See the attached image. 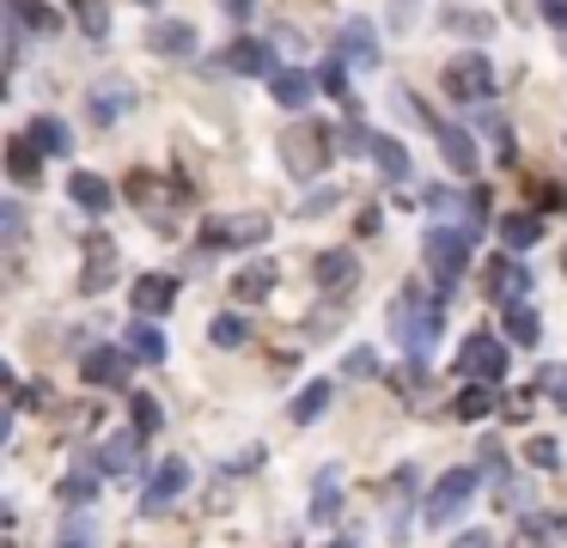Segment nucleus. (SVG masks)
Returning a JSON list of instances; mask_svg holds the SVG:
<instances>
[{
    "label": "nucleus",
    "mask_w": 567,
    "mask_h": 548,
    "mask_svg": "<svg viewBox=\"0 0 567 548\" xmlns=\"http://www.w3.org/2000/svg\"><path fill=\"white\" fill-rule=\"evenodd\" d=\"M7 19L19 31H31V37H55L62 31V13H55L50 0H7Z\"/></svg>",
    "instance_id": "obj_16"
},
{
    "label": "nucleus",
    "mask_w": 567,
    "mask_h": 548,
    "mask_svg": "<svg viewBox=\"0 0 567 548\" xmlns=\"http://www.w3.org/2000/svg\"><path fill=\"white\" fill-rule=\"evenodd\" d=\"M317 86H324V91H336V98L348 91V62H342V55H330V62H324V74H317Z\"/></svg>",
    "instance_id": "obj_38"
},
{
    "label": "nucleus",
    "mask_w": 567,
    "mask_h": 548,
    "mask_svg": "<svg viewBox=\"0 0 567 548\" xmlns=\"http://www.w3.org/2000/svg\"><path fill=\"white\" fill-rule=\"evenodd\" d=\"M537 336H543V317H537V305H506V341H519V348H537Z\"/></svg>",
    "instance_id": "obj_26"
},
{
    "label": "nucleus",
    "mask_w": 567,
    "mask_h": 548,
    "mask_svg": "<svg viewBox=\"0 0 567 548\" xmlns=\"http://www.w3.org/2000/svg\"><path fill=\"white\" fill-rule=\"evenodd\" d=\"M543 384H549L555 408H567V365H543Z\"/></svg>",
    "instance_id": "obj_41"
},
{
    "label": "nucleus",
    "mask_w": 567,
    "mask_h": 548,
    "mask_svg": "<svg viewBox=\"0 0 567 548\" xmlns=\"http://www.w3.org/2000/svg\"><path fill=\"white\" fill-rule=\"evenodd\" d=\"M330 396H336V384H330V379L305 384V391L293 396V420H299V427H305V420H317V415H324V408H330Z\"/></svg>",
    "instance_id": "obj_29"
},
{
    "label": "nucleus",
    "mask_w": 567,
    "mask_h": 548,
    "mask_svg": "<svg viewBox=\"0 0 567 548\" xmlns=\"http://www.w3.org/2000/svg\"><path fill=\"white\" fill-rule=\"evenodd\" d=\"M312 274H317V287L324 293H355L360 262H355V250H324V256L312 262Z\"/></svg>",
    "instance_id": "obj_13"
},
{
    "label": "nucleus",
    "mask_w": 567,
    "mask_h": 548,
    "mask_svg": "<svg viewBox=\"0 0 567 548\" xmlns=\"http://www.w3.org/2000/svg\"><path fill=\"white\" fill-rule=\"evenodd\" d=\"M410 7H415V0H396V19H410Z\"/></svg>",
    "instance_id": "obj_47"
},
{
    "label": "nucleus",
    "mask_w": 567,
    "mask_h": 548,
    "mask_svg": "<svg viewBox=\"0 0 567 548\" xmlns=\"http://www.w3.org/2000/svg\"><path fill=\"white\" fill-rule=\"evenodd\" d=\"M482 287H489L494 305H525V299H531V274L519 268L513 256H494L489 274H482Z\"/></svg>",
    "instance_id": "obj_8"
},
{
    "label": "nucleus",
    "mask_w": 567,
    "mask_h": 548,
    "mask_svg": "<svg viewBox=\"0 0 567 548\" xmlns=\"http://www.w3.org/2000/svg\"><path fill=\"white\" fill-rule=\"evenodd\" d=\"M336 494H342V475L324 470V475H317V494H312V518H317V524L336 518Z\"/></svg>",
    "instance_id": "obj_35"
},
{
    "label": "nucleus",
    "mask_w": 567,
    "mask_h": 548,
    "mask_svg": "<svg viewBox=\"0 0 567 548\" xmlns=\"http://www.w3.org/2000/svg\"><path fill=\"white\" fill-rule=\"evenodd\" d=\"M439 329H446V311H439V299L427 305L415 287L391 299V336L403 341V348H410V360H427V353H434Z\"/></svg>",
    "instance_id": "obj_1"
},
{
    "label": "nucleus",
    "mask_w": 567,
    "mask_h": 548,
    "mask_svg": "<svg viewBox=\"0 0 567 548\" xmlns=\"http://www.w3.org/2000/svg\"><path fill=\"white\" fill-rule=\"evenodd\" d=\"M25 134H31V146H37L43 158H67V153H74V134H67L62 117H37Z\"/></svg>",
    "instance_id": "obj_23"
},
{
    "label": "nucleus",
    "mask_w": 567,
    "mask_h": 548,
    "mask_svg": "<svg viewBox=\"0 0 567 548\" xmlns=\"http://www.w3.org/2000/svg\"><path fill=\"white\" fill-rule=\"evenodd\" d=\"M470 226H427V238H422V250H427V268H434V281H439V299L451 293V281L464 274V262H470Z\"/></svg>",
    "instance_id": "obj_2"
},
{
    "label": "nucleus",
    "mask_w": 567,
    "mask_h": 548,
    "mask_svg": "<svg viewBox=\"0 0 567 548\" xmlns=\"http://www.w3.org/2000/svg\"><path fill=\"white\" fill-rule=\"evenodd\" d=\"M451 415H458V420L494 415V384H470V391H458V396H451Z\"/></svg>",
    "instance_id": "obj_30"
},
{
    "label": "nucleus",
    "mask_w": 567,
    "mask_h": 548,
    "mask_svg": "<svg viewBox=\"0 0 567 548\" xmlns=\"http://www.w3.org/2000/svg\"><path fill=\"white\" fill-rule=\"evenodd\" d=\"M269 91H275V105H287V110H305L312 105V74H299V67H281L275 79H269Z\"/></svg>",
    "instance_id": "obj_24"
},
{
    "label": "nucleus",
    "mask_w": 567,
    "mask_h": 548,
    "mask_svg": "<svg viewBox=\"0 0 567 548\" xmlns=\"http://www.w3.org/2000/svg\"><path fill=\"white\" fill-rule=\"evenodd\" d=\"M226 67H232V74H269V43L238 37L232 50H226Z\"/></svg>",
    "instance_id": "obj_27"
},
{
    "label": "nucleus",
    "mask_w": 567,
    "mask_h": 548,
    "mask_svg": "<svg viewBox=\"0 0 567 548\" xmlns=\"http://www.w3.org/2000/svg\"><path fill=\"white\" fill-rule=\"evenodd\" d=\"M330 153H336V134L324 122H293L281 134V158H287L293 177H317V171L330 165Z\"/></svg>",
    "instance_id": "obj_3"
},
{
    "label": "nucleus",
    "mask_w": 567,
    "mask_h": 548,
    "mask_svg": "<svg viewBox=\"0 0 567 548\" xmlns=\"http://www.w3.org/2000/svg\"><path fill=\"white\" fill-rule=\"evenodd\" d=\"M525 457L537 463V470H555V463H561V445H555V439H531Z\"/></svg>",
    "instance_id": "obj_39"
},
{
    "label": "nucleus",
    "mask_w": 567,
    "mask_h": 548,
    "mask_svg": "<svg viewBox=\"0 0 567 548\" xmlns=\"http://www.w3.org/2000/svg\"><path fill=\"white\" fill-rule=\"evenodd\" d=\"M427 129H434V141H439V153H446V165L458 171V177H476V141L458 129V122H439V117H427Z\"/></svg>",
    "instance_id": "obj_12"
},
{
    "label": "nucleus",
    "mask_w": 567,
    "mask_h": 548,
    "mask_svg": "<svg viewBox=\"0 0 567 548\" xmlns=\"http://www.w3.org/2000/svg\"><path fill=\"white\" fill-rule=\"evenodd\" d=\"M129 353H134V360H146V365H159V360H165V336H159L153 324H134L129 329Z\"/></svg>",
    "instance_id": "obj_34"
},
{
    "label": "nucleus",
    "mask_w": 567,
    "mask_h": 548,
    "mask_svg": "<svg viewBox=\"0 0 567 548\" xmlns=\"http://www.w3.org/2000/svg\"><path fill=\"white\" fill-rule=\"evenodd\" d=\"M184 487H189V463H177V457H172V463H159V470H153V482H146V494H141V518L165 512L177 494H184Z\"/></svg>",
    "instance_id": "obj_10"
},
{
    "label": "nucleus",
    "mask_w": 567,
    "mask_h": 548,
    "mask_svg": "<svg viewBox=\"0 0 567 548\" xmlns=\"http://www.w3.org/2000/svg\"><path fill=\"white\" fill-rule=\"evenodd\" d=\"M561 268H567V250H561Z\"/></svg>",
    "instance_id": "obj_49"
},
{
    "label": "nucleus",
    "mask_w": 567,
    "mask_h": 548,
    "mask_svg": "<svg viewBox=\"0 0 567 548\" xmlns=\"http://www.w3.org/2000/svg\"><path fill=\"white\" fill-rule=\"evenodd\" d=\"M251 7H257V0H226V13H232V19H251Z\"/></svg>",
    "instance_id": "obj_46"
},
{
    "label": "nucleus",
    "mask_w": 567,
    "mask_h": 548,
    "mask_svg": "<svg viewBox=\"0 0 567 548\" xmlns=\"http://www.w3.org/2000/svg\"><path fill=\"white\" fill-rule=\"evenodd\" d=\"M372 372H379V353H372V348L348 353V379H372Z\"/></svg>",
    "instance_id": "obj_40"
},
{
    "label": "nucleus",
    "mask_w": 567,
    "mask_h": 548,
    "mask_svg": "<svg viewBox=\"0 0 567 548\" xmlns=\"http://www.w3.org/2000/svg\"><path fill=\"white\" fill-rule=\"evenodd\" d=\"M134 457H141V432H117V439H105V451H98V470L122 475V470H134Z\"/></svg>",
    "instance_id": "obj_25"
},
{
    "label": "nucleus",
    "mask_w": 567,
    "mask_h": 548,
    "mask_svg": "<svg viewBox=\"0 0 567 548\" xmlns=\"http://www.w3.org/2000/svg\"><path fill=\"white\" fill-rule=\"evenodd\" d=\"M458 372L470 384H501L506 379V341L489 336V329H476V336H464L458 348Z\"/></svg>",
    "instance_id": "obj_4"
},
{
    "label": "nucleus",
    "mask_w": 567,
    "mask_h": 548,
    "mask_svg": "<svg viewBox=\"0 0 567 548\" xmlns=\"http://www.w3.org/2000/svg\"><path fill=\"white\" fill-rule=\"evenodd\" d=\"M439 86H446L451 98H464V105H489V98H494L489 55H458V62L446 67V79H439Z\"/></svg>",
    "instance_id": "obj_6"
},
{
    "label": "nucleus",
    "mask_w": 567,
    "mask_h": 548,
    "mask_svg": "<svg viewBox=\"0 0 567 548\" xmlns=\"http://www.w3.org/2000/svg\"><path fill=\"white\" fill-rule=\"evenodd\" d=\"M141 7H159V0H141Z\"/></svg>",
    "instance_id": "obj_48"
},
{
    "label": "nucleus",
    "mask_w": 567,
    "mask_h": 548,
    "mask_svg": "<svg viewBox=\"0 0 567 548\" xmlns=\"http://www.w3.org/2000/svg\"><path fill=\"white\" fill-rule=\"evenodd\" d=\"M67 196H74V208H86L92 220H105L110 201H117V189H110L98 171H74V177H67Z\"/></svg>",
    "instance_id": "obj_14"
},
{
    "label": "nucleus",
    "mask_w": 567,
    "mask_h": 548,
    "mask_svg": "<svg viewBox=\"0 0 567 548\" xmlns=\"http://www.w3.org/2000/svg\"><path fill=\"white\" fill-rule=\"evenodd\" d=\"M214 348H244V336H251V324H244V317L238 311H226V317H214Z\"/></svg>",
    "instance_id": "obj_36"
},
{
    "label": "nucleus",
    "mask_w": 567,
    "mask_h": 548,
    "mask_svg": "<svg viewBox=\"0 0 567 548\" xmlns=\"http://www.w3.org/2000/svg\"><path fill=\"white\" fill-rule=\"evenodd\" d=\"M336 55L355 62V67H372V62H379V31H372L367 19H348V25H342V50H336Z\"/></svg>",
    "instance_id": "obj_20"
},
{
    "label": "nucleus",
    "mask_w": 567,
    "mask_h": 548,
    "mask_svg": "<svg viewBox=\"0 0 567 548\" xmlns=\"http://www.w3.org/2000/svg\"><path fill=\"white\" fill-rule=\"evenodd\" d=\"M501 238H506V244H513V250H531V244H537V238H543V213H506V220H501Z\"/></svg>",
    "instance_id": "obj_28"
},
{
    "label": "nucleus",
    "mask_w": 567,
    "mask_h": 548,
    "mask_svg": "<svg viewBox=\"0 0 567 548\" xmlns=\"http://www.w3.org/2000/svg\"><path fill=\"white\" fill-rule=\"evenodd\" d=\"M275 281H281V274L269 268V262H244V268L232 274V293H238L244 305H263L269 293H275Z\"/></svg>",
    "instance_id": "obj_21"
},
{
    "label": "nucleus",
    "mask_w": 567,
    "mask_h": 548,
    "mask_svg": "<svg viewBox=\"0 0 567 548\" xmlns=\"http://www.w3.org/2000/svg\"><path fill=\"white\" fill-rule=\"evenodd\" d=\"M129 105H134V86H129V79H105V86H92V98H86V110H92L98 129H110V122H117Z\"/></svg>",
    "instance_id": "obj_15"
},
{
    "label": "nucleus",
    "mask_w": 567,
    "mask_h": 548,
    "mask_svg": "<svg viewBox=\"0 0 567 548\" xmlns=\"http://www.w3.org/2000/svg\"><path fill=\"white\" fill-rule=\"evenodd\" d=\"M129 305L146 317V324H153V317H165L177 305V274H141V281L129 287Z\"/></svg>",
    "instance_id": "obj_9"
},
{
    "label": "nucleus",
    "mask_w": 567,
    "mask_h": 548,
    "mask_svg": "<svg viewBox=\"0 0 567 548\" xmlns=\"http://www.w3.org/2000/svg\"><path fill=\"white\" fill-rule=\"evenodd\" d=\"M67 13L79 19L86 37H110V7H105V0H67Z\"/></svg>",
    "instance_id": "obj_32"
},
{
    "label": "nucleus",
    "mask_w": 567,
    "mask_h": 548,
    "mask_svg": "<svg viewBox=\"0 0 567 548\" xmlns=\"http://www.w3.org/2000/svg\"><path fill=\"white\" fill-rule=\"evenodd\" d=\"M110 281H117V244H110V238H98L92 256H86V274H79V293H105Z\"/></svg>",
    "instance_id": "obj_22"
},
{
    "label": "nucleus",
    "mask_w": 567,
    "mask_h": 548,
    "mask_svg": "<svg viewBox=\"0 0 567 548\" xmlns=\"http://www.w3.org/2000/svg\"><path fill=\"white\" fill-rule=\"evenodd\" d=\"M0 232H7V238L25 232V213H19V201H7V208H0Z\"/></svg>",
    "instance_id": "obj_43"
},
{
    "label": "nucleus",
    "mask_w": 567,
    "mask_h": 548,
    "mask_svg": "<svg viewBox=\"0 0 567 548\" xmlns=\"http://www.w3.org/2000/svg\"><path fill=\"white\" fill-rule=\"evenodd\" d=\"M196 25H184V19H159V25H146V50L165 55V62H184V55H196Z\"/></svg>",
    "instance_id": "obj_11"
},
{
    "label": "nucleus",
    "mask_w": 567,
    "mask_h": 548,
    "mask_svg": "<svg viewBox=\"0 0 567 548\" xmlns=\"http://www.w3.org/2000/svg\"><path fill=\"white\" fill-rule=\"evenodd\" d=\"M79 372H86V384H98V391H117V384H129V360H122L117 348H92L86 360H79Z\"/></svg>",
    "instance_id": "obj_17"
},
{
    "label": "nucleus",
    "mask_w": 567,
    "mask_h": 548,
    "mask_svg": "<svg viewBox=\"0 0 567 548\" xmlns=\"http://www.w3.org/2000/svg\"><path fill=\"white\" fill-rule=\"evenodd\" d=\"M543 19H549V25H567V0H543Z\"/></svg>",
    "instance_id": "obj_44"
},
{
    "label": "nucleus",
    "mask_w": 567,
    "mask_h": 548,
    "mask_svg": "<svg viewBox=\"0 0 567 548\" xmlns=\"http://www.w3.org/2000/svg\"><path fill=\"white\" fill-rule=\"evenodd\" d=\"M201 238H208V250H226V244H263V238H269V220H257V213H244V220H214Z\"/></svg>",
    "instance_id": "obj_18"
},
{
    "label": "nucleus",
    "mask_w": 567,
    "mask_h": 548,
    "mask_svg": "<svg viewBox=\"0 0 567 548\" xmlns=\"http://www.w3.org/2000/svg\"><path fill=\"white\" fill-rule=\"evenodd\" d=\"M62 500H67V506H86V500H98V463H79L74 475H62Z\"/></svg>",
    "instance_id": "obj_33"
},
{
    "label": "nucleus",
    "mask_w": 567,
    "mask_h": 548,
    "mask_svg": "<svg viewBox=\"0 0 567 548\" xmlns=\"http://www.w3.org/2000/svg\"><path fill=\"white\" fill-rule=\"evenodd\" d=\"M451 548H494V542H489V530H470V536H458Z\"/></svg>",
    "instance_id": "obj_45"
},
{
    "label": "nucleus",
    "mask_w": 567,
    "mask_h": 548,
    "mask_svg": "<svg viewBox=\"0 0 567 548\" xmlns=\"http://www.w3.org/2000/svg\"><path fill=\"white\" fill-rule=\"evenodd\" d=\"M62 548H74V542H62Z\"/></svg>",
    "instance_id": "obj_50"
},
{
    "label": "nucleus",
    "mask_w": 567,
    "mask_h": 548,
    "mask_svg": "<svg viewBox=\"0 0 567 548\" xmlns=\"http://www.w3.org/2000/svg\"><path fill=\"white\" fill-rule=\"evenodd\" d=\"M122 196H129L141 213L165 220V232H172V213L184 208V189H172V183H165V177H153V171H134V177L122 183Z\"/></svg>",
    "instance_id": "obj_5"
},
{
    "label": "nucleus",
    "mask_w": 567,
    "mask_h": 548,
    "mask_svg": "<svg viewBox=\"0 0 567 548\" xmlns=\"http://www.w3.org/2000/svg\"><path fill=\"white\" fill-rule=\"evenodd\" d=\"M372 158H379V171H384V177H410V146H403V141H391V134H379V141H372Z\"/></svg>",
    "instance_id": "obj_31"
},
{
    "label": "nucleus",
    "mask_w": 567,
    "mask_h": 548,
    "mask_svg": "<svg viewBox=\"0 0 567 548\" xmlns=\"http://www.w3.org/2000/svg\"><path fill=\"white\" fill-rule=\"evenodd\" d=\"M129 415H134V432H141V439H153V432H159V420H165V415H159V403H153L146 391L129 403Z\"/></svg>",
    "instance_id": "obj_37"
},
{
    "label": "nucleus",
    "mask_w": 567,
    "mask_h": 548,
    "mask_svg": "<svg viewBox=\"0 0 567 548\" xmlns=\"http://www.w3.org/2000/svg\"><path fill=\"white\" fill-rule=\"evenodd\" d=\"M555 530H561V518H549V524H543V536H555ZM543 536H537V524H531V530H519V542H513V548H549Z\"/></svg>",
    "instance_id": "obj_42"
},
{
    "label": "nucleus",
    "mask_w": 567,
    "mask_h": 548,
    "mask_svg": "<svg viewBox=\"0 0 567 548\" xmlns=\"http://www.w3.org/2000/svg\"><path fill=\"white\" fill-rule=\"evenodd\" d=\"M476 482H482L476 470H446V475H439V482H434V494H427V524L458 518V512L476 500Z\"/></svg>",
    "instance_id": "obj_7"
},
{
    "label": "nucleus",
    "mask_w": 567,
    "mask_h": 548,
    "mask_svg": "<svg viewBox=\"0 0 567 548\" xmlns=\"http://www.w3.org/2000/svg\"><path fill=\"white\" fill-rule=\"evenodd\" d=\"M7 177H13L19 189L43 183V153L31 146V134H13V141H7Z\"/></svg>",
    "instance_id": "obj_19"
}]
</instances>
